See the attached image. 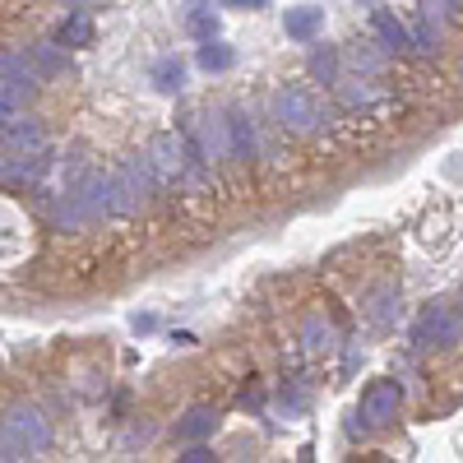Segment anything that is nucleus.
Returning <instances> with one entry per match:
<instances>
[{
  "label": "nucleus",
  "instance_id": "28",
  "mask_svg": "<svg viewBox=\"0 0 463 463\" xmlns=\"http://www.w3.org/2000/svg\"><path fill=\"white\" fill-rule=\"evenodd\" d=\"M458 320H463V311H458Z\"/></svg>",
  "mask_w": 463,
  "mask_h": 463
},
{
  "label": "nucleus",
  "instance_id": "5",
  "mask_svg": "<svg viewBox=\"0 0 463 463\" xmlns=\"http://www.w3.org/2000/svg\"><path fill=\"white\" fill-rule=\"evenodd\" d=\"M47 172H52V148H33V153L5 148L0 153V185H19V190L33 185L37 190Z\"/></svg>",
  "mask_w": 463,
  "mask_h": 463
},
{
  "label": "nucleus",
  "instance_id": "17",
  "mask_svg": "<svg viewBox=\"0 0 463 463\" xmlns=\"http://www.w3.org/2000/svg\"><path fill=\"white\" fill-rule=\"evenodd\" d=\"M56 43H61V47H70V52L89 47V43H93V19H89V10L65 14V19H61V28H56Z\"/></svg>",
  "mask_w": 463,
  "mask_h": 463
},
{
  "label": "nucleus",
  "instance_id": "20",
  "mask_svg": "<svg viewBox=\"0 0 463 463\" xmlns=\"http://www.w3.org/2000/svg\"><path fill=\"white\" fill-rule=\"evenodd\" d=\"M232 65H237V52H232L227 43H218V37H204V47H200V70L222 74V70H232Z\"/></svg>",
  "mask_w": 463,
  "mask_h": 463
},
{
  "label": "nucleus",
  "instance_id": "21",
  "mask_svg": "<svg viewBox=\"0 0 463 463\" xmlns=\"http://www.w3.org/2000/svg\"><path fill=\"white\" fill-rule=\"evenodd\" d=\"M334 89L343 93V107H353V111H357V107H371V102H375V84L366 80V74H362V80H347V84L338 80Z\"/></svg>",
  "mask_w": 463,
  "mask_h": 463
},
{
  "label": "nucleus",
  "instance_id": "26",
  "mask_svg": "<svg viewBox=\"0 0 463 463\" xmlns=\"http://www.w3.org/2000/svg\"><path fill=\"white\" fill-rule=\"evenodd\" d=\"M232 10H269V0H222Z\"/></svg>",
  "mask_w": 463,
  "mask_h": 463
},
{
  "label": "nucleus",
  "instance_id": "4",
  "mask_svg": "<svg viewBox=\"0 0 463 463\" xmlns=\"http://www.w3.org/2000/svg\"><path fill=\"white\" fill-rule=\"evenodd\" d=\"M399 408H403V384L399 380H375L371 390L362 394L357 403V421H353V431H384V427H394L399 421Z\"/></svg>",
  "mask_w": 463,
  "mask_h": 463
},
{
  "label": "nucleus",
  "instance_id": "16",
  "mask_svg": "<svg viewBox=\"0 0 463 463\" xmlns=\"http://www.w3.org/2000/svg\"><path fill=\"white\" fill-rule=\"evenodd\" d=\"M306 70H311V80H316V84L334 89V84L343 80V52L329 47V43H320V47H311V61H306Z\"/></svg>",
  "mask_w": 463,
  "mask_h": 463
},
{
  "label": "nucleus",
  "instance_id": "9",
  "mask_svg": "<svg viewBox=\"0 0 463 463\" xmlns=\"http://www.w3.org/2000/svg\"><path fill=\"white\" fill-rule=\"evenodd\" d=\"M0 144H5V148H24V153L47 148V126H43V116H33L28 107L14 111L10 121L0 126Z\"/></svg>",
  "mask_w": 463,
  "mask_h": 463
},
{
  "label": "nucleus",
  "instance_id": "30",
  "mask_svg": "<svg viewBox=\"0 0 463 463\" xmlns=\"http://www.w3.org/2000/svg\"><path fill=\"white\" fill-rule=\"evenodd\" d=\"M366 5H371V0H366Z\"/></svg>",
  "mask_w": 463,
  "mask_h": 463
},
{
  "label": "nucleus",
  "instance_id": "1",
  "mask_svg": "<svg viewBox=\"0 0 463 463\" xmlns=\"http://www.w3.org/2000/svg\"><path fill=\"white\" fill-rule=\"evenodd\" d=\"M153 190H158V176L148 167V153H126V158L107 172V218L139 213L153 200Z\"/></svg>",
  "mask_w": 463,
  "mask_h": 463
},
{
  "label": "nucleus",
  "instance_id": "3",
  "mask_svg": "<svg viewBox=\"0 0 463 463\" xmlns=\"http://www.w3.org/2000/svg\"><path fill=\"white\" fill-rule=\"evenodd\" d=\"M269 121H274L283 135H320L329 116H325V107L311 89L279 84L274 93H269Z\"/></svg>",
  "mask_w": 463,
  "mask_h": 463
},
{
  "label": "nucleus",
  "instance_id": "8",
  "mask_svg": "<svg viewBox=\"0 0 463 463\" xmlns=\"http://www.w3.org/2000/svg\"><path fill=\"white\" fill-rule=\"evenodd\" d=\"M222 121H227V153H232V163H246L250 167L260 158V126L250 121L246 107H227Z\"/></svg>",
  "mask_w": 463,
  "mask_h": 463
},
{
  "label": "nucleus",
  "instance_id": "23",
  "mask_svg": "<svg viewBox=\"0 0 463 463\" xmlns=\"http://www.w3.org/2000/svg\"><path fill=\"white\" fill-rule=\"evenodd\" d=\"M24 107H33V93H24V89H14V84L0 80V126H5L14 111H24Z\"/></svg>",
  "mask_w": 463,
  "mask_h": 463
},
{
  "label": "nucleus",
  "instance_id": "19",
  "mask_svg": "<svg viewBox=\"0 0 463 463\" xmlns=\"http://www.w3.org/2000/svg\"><path fill=\"white\" fill-rule=\"evenodd\" d=\"M301 343L311 347V353H329V347L338 343V334H334V325L325 316H306L301 320Z\"/></svg>",
  "mask_w": 463,
  "mask_h": 463
},
{
  "label": "nucleus",
  "instance_id": "24",
  "mask_svg": "<svg viewBox=\"0 0 463 463\" xmlns=\"http://www.w3.org/2000/svg\"><path fill=\"white\" fill-rule=\"evenodd\" d=\"M185 28L190 33H195V37H218V14L204 5V0H200V5L195 10H190V19H185Z\"/></svg>",
  "mask_w": 463,
  "mask_h": 463
},
{
  "label": "nucleus",
  "instance_id": "14",
  "mask_svg": "<svg viewBox=\"0 0 463 463\" xmlns=\"http://www.w3.org/2000/svg\"><path fill=\"white\" fill-rule=\"evenodd\" d=\"M218 408L213 403H195V408H190L181 421H176V440L181 445H190V440H209L213 431H218Z\"/></svg>",
  "mask_w": 463,
  "mask_h": 463
},
{
  "label": "nucleus",
  "instance_id": "22",
  "mask_svg": "<svg viewBox=\"0 0 463 463\" xmlns=\"http://www.w3.org/2000/svg\"><path fill=\"white\" fill-rule=\"evenodd\" d=\"M384 52L380 43H353V65H357V74H380L384 70Z\"/></svg>",
  "mask_w": 463,
  "mask_h": 463
},
{
  "label": "nucleus",
  "instance_id": "12",
  "mask_svg": "<svg viewBox=\"0 0 463 463\" xmlns=\"http://www.w3.org/2000/svg\"><path fill=\"white\" fill-rule=\"evenodd\" d=\"M399 316H403V297H399V288H375L371 297H366V320L375 325V329H394L399 325Z\"/></svg>",
  "mask_w": 463,
  "mask_h": 463
},
{
  "label": "nucleus",
  "instance_id": "25",
  "mask_svg": "<svg viewBox=\"0 0 463 463\" xmlns=\"http://www.w3.org/2000/svg\"><path fill=\"white\" fill-rule=\"evenodd\" d=\"M176 458H181V463H209V458H213V449H209L204 440H190V445H185V454H176Z\"/></svg>",
  "mask_w": 463,
  "mask_h": 463
},
{
  "label": "nucleus",
  "instance_id": "13",
  "mask_svg": "<svg viewBox=\"0 0 463 463\" xmlns=\"http://www.w3.org/2000/svg\"><path fill=\"white\" fill-rule=\"evenodd\" d=\"M28 56H33L37 74H43V84L47 80H65V74H70V47H61L56 37H52V43H28Z\"/></svg>",
  "mask_w": 463,
  "mask_h": 463
},
{
  "label": "nucleus",
  "instance_id": "2",
  "mask_svg": "<svg viewBox=\"0 0 463 463\" xmlns=\"http://www.w3.org/2000/svg\"><path fill=\"white\" fill-rule=\"evenodd\" d=\"M47 449H52V421L43 417V408L14 403L0 412V454L5 458H37Z\"/></svg>",
  "mask_w": 463,
  "mask_h": 463
},
{
  "label": "nucleus",
  "instance_id": "6",
  "mask_svg": "<svg viewBox=\"0 0 463 463\" xmlns=\"http://www.w3.org/2000/svg\"><path fill=\"white\" fill-rule=\"evenodd\" d=\"M185 139L200 148V158H204L209 167L232 163V153H227V121H222V111H200V116H195V126L185 130Z\"/></svg>",
  "mask_w": 463,
  "mask_h": 463
},
{
  "label": "nucleus",
  "instance_id": "29",
  "mask_svg": "<svg viewBox=\"0 0 463 463\" xmlns=\"http://www.w3.org/2000/svg\"><path fill=\"white\" fill-rule=\"evenodd\" d=\"M209 5H213V0H209Z\"/></svg>",
  "mask_w": 463,
  "mask_h": 463
},
{
  "label": "nucleus",
  "instance_id": "11",
  "mask_svg": "<svg viewBox=\"0 0 463 463\" xmlns=\"http://www.w3.org/2000/svg\"><path fill=\"white\" fill-rule=\"evenodd\" d=\"M371 33H375V43L390 52V56H408V52H412L408 24H403L399 14H390V10H375V14H371Z\"/></svg>",
  "mask_w": 463,
  "mask_h": 463
},
{
  "label": "nucleus",
  "instance_id": "18",
  "mask_svg": "<svg viewBox=\"0 0 463 463\" xmlns=\"http://www.w3.org/2000/svg\"><path fill=\"white\" fill-rule=\"evenodd\" d=\"M148 80H153V89H158V93H181L185 89V61L181 56H158Z\"/></svg>",
  "mask_w": 463,
  "mask_h": 463
},
{
  "label": "nucleus",
  "instance_id": "10",
  "mask_svg": "<svg viewBox=\"0 0 463 463\" xmlns=\"http://www.w3.org/2000/svg\"><path fill=\"white\" fill-rule=\"evenodd\" d=\"M0 80L24 89V93H33V98L43 93V74H37L28 47H0Z\"/></svg>",
  "mask_w": 463,
  "mask_h": 463
},
{
  "label": "nucleus",
  "instance_id": "7",
  "mask_svg": "<svg viewBox=\"0 0 463 463\" xmlns=\"http://www.w3.org/2000/svg\"><path fill=\"white\" fill-rule=\"evenodd\" d=\"M458 338H463V320L449 311V306H431V311H421V320L412 325L417 347H454Z\"/></svg>",
  "mask_w": 463,
  "mask_h": 463
},
{
  "label": "nucleus",
  "instance_id": "15",
  "mask_svg": "<svg viewBox=\"0 0 463 463\" xmlns=\"http://www.w3.org/2000/svg\"><path fill=\"white\" fill-rule=\"evenodd\" d=\"M320 28H325V10L320 5H292L283 14V33L292 37V43H316Z\"/></svg>",
  "mask_w": 463,
  "mask_h": 463
},
{
  "label": "nucleus",
  "instance_id": "27",
  "mask_svg": "<svg viewBox=\"0 0 463 463\" xmlns=\"http://www.w3.org/2000/svg\"><path fill=\"white\" fill-rule=\"evenodd\" d=\"M65 5H74V10H93V5H102V0H65Z\"/></svg>",
  "mask_w": 463,
  "mask_h": 463
}]
</instances>
